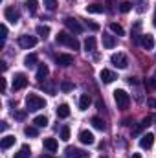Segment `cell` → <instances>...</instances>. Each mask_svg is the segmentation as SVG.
Listing matches in <instances>:
<instances>
[{"label": "cell", "mask_w": 156, "mask_h": 158, "mask_svg": "<svg viewBox=\"0 0 156 158\" xmlns=\"http://www.w3.org/2000/svg\"><path fill=\"white\" fill-rule=\"evenodd\" d=\"M90 103H92V99H90L88 94H83V96L79 98V109H81V110H86V109L90 107Z\"/></svg>", "instance_id": "19"}, {"label": "cell", "mask_w": 156, "mask_h": 158, "mask_svg": "<svg viewBox=\"0 0 156 158\" xmlns=\"http://www.w3.org/2000/svg\"><path fill=\"white\" fill-rule=\"evenodd\" d=\"M24 134H26V136H30V138H35L39 132H37V127H31V125H28V127H24Z\"/></svg>", "instance_id": "29"}, {"label": "cell", "mask_w": 156, "mask_h": 158, "mask_svg": "<svg viewBox=\"0 0 156 158\" xmlns=\"http://www.w3.org/2000/svg\"><path fill=\"white\" fill-rule=\"evenodd\" d=\"M147 105H149V107H153V109H156V99H149V101H147Z\"/></svg>", "instance_id": "42"}, {"label": "cell", "mask_w": 156, "mask_h": 158, "mask_svg": "<svg viewBox=\"0 0 156 158\" xmlns=\"http://www.w3.org/2000/svg\"><path fill=\"white\" fill-rule=\"evenodd\" d=\"M35 64H37V55L35 53H30V55L24 57V66L30 68V66H35Z\"/></svg>", "instance_id": "24"}, {"label": "cell", "mask_w": 156, "mask_h": 158, "mask_svg": "<svg viewBox=\"0 0 156 158\" xmlns=\"http://www.w3.org/2000/svg\"><path fill=\"white\" fill-rule=\"evenodd\" d=\"M40 158H53V156H51V155H42Z\"/></svg>", "instance_id": "47"}, {"label": "cell", "mask_w": 156, "mask_h": 158, "mask_svg": "<svg viewBox=\"0 0 156 158\" xmlns=\"http://www.w3.org/2000/svg\"><path fill=\"white\" fill-rule=\"evenodd\" d=\"M117 44V40L114 35H107V33H103V46L107 48V50H110V48H114Z\"/></svg>", "instance_id": "16"}, {"label": "cell", "mask_w": 156, "mask_h": 158, "mask_svg": "<svg viewBox=\"0 0 156 158\" xmlns=\"http://www.w3.org/2000/svg\"><path fill=\"white\" fill-rule=\"evenodd\" d=\"M153 143H154V134H153V132L143 134L142 140H140V147H142V149H151Z\"/></svg>", "instance_id": "12"}, {"label": "cell", "mask_w": 156, "mask_h": 158, "mask_svg": "<svg viewBox=\"0 0 156 158\" xmlns=\"http://www.w3.org/2000/svg\"><path fill=\"white\" fill-rule=\"evenodd\" d=\"M140 44H142L145 50H153V48H154V39H153V35L143 33V35H142V39H140Z\"/></svg>", "instance_id": "15"}, {"label": "cell", "mask_w": 156, "mask_h": 158, "mask_svg": "<svg viewBox=\"0 0 156 158\" xmlns=\"http://www.w3.org/2000/svg\"><path fill=\"white\" fill-rule=\"evenodd\" d=\"M153 24H154V28H156V7H154V17H153Z\"/></svg>", "instance_id": "45"}, {"label": "cell", "mask_w": 156, "mask_h": 158, "mask_svg": "<svg viewBox=\"0 0 156 158\" xmlns=\"http://www.w3.org/2000/svg\"><path fill=\"white\" fill-rule=\"evenodd\" d=\"M61 140H63V142H68V140H70V127L64 125V127L61 129Z\"/></svg>", "instance_id": "32"}, {"label": "cell", "mask_w": 156, "mask_h": 158, "mask_svg": "<svg viewBox=\"0 0 156 158\" xmlns=\"http://www.w3.org/2000/svg\"><path fill=\"white\" fill-rule=\"evenodd\" d=\"M24 116H26V112H17V114H15L17 119H24Z\"/></svg>", "instance_id": "41"}, {"label": "cell", "mask_w": 156, "mask_h": 158, "mask_svg": "<svg viewBox=\"0 0 156 158\" xmlns=\"http://www.w3.org/2000/svg\"><path fill=\"white\" fill-rule=\"evenodd\" d=\"M44 107H46L44 98H40V96H37V94H28V96H26V109H28V110L35 112V110L44 109Z\"/></svg>", "instance_id": "1"}, {"label": "cell", "mask_w": 156, "mask_h": 158, "mask_svg": "<svg viewBox=\"0 0 156 158\" xmlns=\"http://www.w3.org/2000/svg\"><path fill=\"white\" fill-rule=\"evenodd\" d=\"M86 156H88V153L76 149V147H66V151H64V158H86Z\"/></svg>", "instance_id": "9"}, {"label": "cell", "mask_w": 156, "mask_h": 158, "mask_svg": "<svg viewBox=\"0 0 156 158\" xmlns=\"http://www.w3.org/2000/svg\"><path fill=\"white\" fill-rule=\"evenodd\" d=\"M0 64H2V72H6V70H7V64H6V61H2Z\"/></svg>", "instance_id": "44"}, {"label": "cell", "mask_w": 156, "mask_h": 158, "mask_svg": "<svg viewBox=\"0 0 156 158\" xmlns=\"http://www.w3.org/2000/svg\"><path fill=\"white\" fill-rule=\"evenodd\" d=\"M35 44H37V37H33V35H20L18 37V46L24 48V50H30Z\"/></svg>", "instance_id": "6"}, {"label": "cell", "mask_w": 156, "mask_h": 158, "mask_svg": "<svg viewBox=\"0 0 156 158\" xmlns=\"http://www.w3.org/2000/svg\"><path fill=\"white\" fill-rule=\"evenodd\" d=\"M147 83H149V86H151V88H156V77L147 79Z\"/></svg>", "instance_id": "40"}, {"label": "cell", "mask_w": 156, "mask_h": 158, "mask_svg": "<svg viewBox=\"0 0 156 158\" xmlns=\"http://www.w3.org/2000/svg\"><path fill=\"white\" fill-rule=\"evenodd\" d=\"M114 101H116L117 109H127L130 105V96L119 88V90H114Z\"/></svg>", "instance_id": "3"}, {"label": "cell", "mask_w": 156, "mask_h": 158, "mask_svg": "<svg viewBox=\"0 0 156 158\" xmlns=\"http://www.w3.org/2000/svg\"><path fill=\"white\" fill-rule=\"evenodd\" d=\"M42 145H44V149H46L48 153H55V151H57V147H59V143H57V140H55V138H44Z\"/></svg>", "instance_id": "14"}, {"label": "cell", "mask_w": 156, "mask_h": 158, "mask_svg": "<svg viewBox=\"0 0 156 158\" xmlns=\"http://www.w3.org/2000/svg\"><path fill=\"white\" fill-rule=\"evenodd\" d=\"M110 63H112L116 68H121V70L129 66V59H127V55H125V53H112Z\"/></svg>", "instance_id": "4"}, {"label": "cell", "mask_w": 156, "mask_h": 158, "mask_svg": "<svg viewBox=\"0 0 156 158\" xmlns=\"http://www.w3.org/2000/svg\"><path fill=\"white\" fill-rule=\"evenodd\" d=\"M110 31H112V33H116L117 37L125 35V30H123V26H119V24H116V22H110Z\"/></svg>", "instance_id": "25"}, {"label": "cell", "mask_w": 156, "mask_h": 158, "mask_svg": "<svg viewBox=\"0 0 156 158\" xmlns=\"http://www.w3.org/2000/svg\"><path fill=\"white\" fill-rule=\"evenodd\" d=\"M84 50L86 52H94L96 50V39L94 37H86V40H84Z\"/></svg>", "instance_id": "27"}, {"label": "cell", "mask_w": 156, "mask_h": 158, "mask_svg": "<svg viewBox=\"0 0 156 158\" xmlns=\"http://www.w3.org/2000/svg\"><path fill=\"white\" fill-rule=\"evenodd\" d=\"M99 158H107V156H99Z\"/></svg>", "instance_id": "49"}, {"label": "cell", "mask_w": 156, "mask_h": 158, "mask_svg": "<svg viewBox=\"0 0 156 158\" xmlns=\"http://www.w3.org/2000/svg\"><path fill=\"white\" fill-rule=\"evenodd\" d=\"M90 123H92V127H94V129H97V131H105V129H107L105 121H103L101 118H97V116H94V118L90 119Z\"/></svg>", "instance_id": "21"}, {"label": "cell", "mask_w": 156, "mask_h": 158, "mask_svg": "<svg viewBox=\"0 0 156 158\" xmlns=\"http://www.w3.org/2000/svg\"><path fill=\"white\" fill-rule=\"evenodd\" d=\"M61 90H63V92H70V90H74V83L68 81V79H64V81L61 83Z\"/></svg>", "instance_id": "30"}, {"label": "cell", "mask_w": 156, "mask_h": 158, "mask_svg": "<svg viewBox=\"0 0 156 158\" xmlns=\"http://www.w3.org/2000/svg\"><path fill=\"white\" fill-rule=\"evenodd\" d=\"M153 119H154V121H156V114H154V116H153Z\"/></svg>", "instance_id": "48"}, {"label": "cell", "mask_w": 156, "mask_h": 158, "mask_svg": "<svg viewBox=\"0 0 156 158\" xmlns=\"http://www.w3.org/2000/svg\"><path fill=\"white\" fill-rule=\"evenodd\" d=\"M55 63H57V66H70V64H74V57L68 53H59L55 57Z\"/></svg>", "instance_id": "10"}, {"label": "cell", "mask_w": 156, "mask_h": 158, "mask_svg": "<svg viewBox=\"0 0 156 158\" xmlns=\"http://www.w3.org/2000/svg\"><path fill=\"white\" fill-rule=\"evenodd\" d=\"M70 116V107L66 105V103H63V105H59L57 107V118H68Z\"/></svg>", "instance_id": "18"}, {"label": "cell", "mask_w": 156, "mask_h": 158, "mask_svg": "<svg viewBox=\"0 0 156 158\" xmlns=\"http://www.w3.org/2000/svg\"><path fill=\"white\" fill-rule=\"evenodd\" d=\"M48 74H50L48 66H46V64H39V68H37V79H39L40 83L48 77Z\"/></svg>", "instance_id": "20"}, {"label": "cell", "mask_w": 156, "mask_h": 158, "mask_svg": "<svg viewBox=\"0 0 156 158\" xmlns=\"http://www.w3.org/2000/svg\"><path fill=\"white\" fill-rule=\"evenodd\" d=\"M33 123H35V127H46L48 125V118L46 116H37L33 119Z\"/></svg>", "instance_id": "31"}, {"label": "cell", "mask_w": 156, "mask_h": 158, "mask_svg": "<svg viewBox=\"0 0 156 158\" xmlns=\"http://www.w3.org/2000/svg\"><path fill=\"white\" fill-rule=\"evenodd\" d=\"M11 145H15V136H11V134L4 136V138H2V142H0V147L6 151V149H9Z\"/></svg>", "instance_id": "17"}, {"label": "cell", "mask_w": 156, "mask_h": 158, "mask_svg": "<svg viewBox=\"0 0 156 158\" xmlns=\"http://www.w3.org/2000/svg\"><path fill=\"white\" fill-rule=\"evenodd\" d=\"M84 24H86V28H90L92 31H99V24H97V22H92V20H84Z\"/></svg>", "instance_id": "36"}, {"label": "cell", "mask_w": 156, "mask_h": 158, "mask_svg": "<svg viewBox=\"0 0 156 158\" xmlns=\"http://www.w3.org/2000/svg\"><path fill=\"white\" fill-rule=\"evenodd\" d=\"M37 35H39L40 39H48V35H50V26L39 24V26H37Z\"/></svg>", "instance_id": "22"}, {"label": "cell", "mask_w": 156, "mask_h": 158, "mask_svg": "<svg viewBox=\"0 0 156 158\" xmlns=\"http://www.w3.org/2000/svg\"><path fill=\"white\" fill-rule=\"evenodd\" d=\"M79 142H81L83 145H92V143L96 142V138H94V134H92L90 131H81V132H79Z\"/></svg>", "instance_id": "11"}, {"label": "cell", "mask_w": 156, "mask_h": 158, "mask_svg": "<svg viewBox=\"0 0 156 158\" xmlns=\"http://www.w3.org/2000/svg\"><path fill=\"white\" fill-rule=\"evenodd\" d=\"M99 77H101V81H103V83H107V85L117 79V77H116V74H114L112 70H107V68H103V70L99 72Z\"/></svg>", "instance_id": "13"}, {"label": "cell", "mask_w": 156, "mask_h": 158, "mask_svg": "<svg viewBox=\"0 0 156 158\" xmlns=\"http://www.w3.org/2000/svg\"><path fill=\"white\" fill-rule=\"evenodd\" d=\"M0 31H2V46H4V40L7 39V26H6V24H2Z\"/></svg>", "instance_id": "37"}, {"label": "cell", "mask_w": 156, "mask_h": 158, "mask_svg": "<svg viewBox=\"0 0 156 158\" xmlns=\"http://www.w3.org/2000/svg\"><path fill=\"white\" fill-rule=\"evenodd\" d=\"M26 7H28V11L30 13H37V9H39V2L37 0H26Z\"/></svg>", "instance_id": "26"}, {"label": "cell", "mask_w": 156, "mask_h": 158, "mask_svg": "<svg viewBox=\"0 0 156 158\" xmlns=\"http://www.w3.org/2000/svg\"><path fill=\"white\" fill-rule=\"evenodd\" d=\"M0 85H2V94H6V90H7V79L0 77Z\"/></svg>", "instance_id": "39"}, {"label": "cell", "mask_w": 156, "mask_h": 158, "mask_svg": "<svg viewBox=\"0 0 156 158\" xmlns=\"http://www.w3.org/2000/svg\"><path fill=\"white\" fill-rule=\"evenodd\" d=\"M64 24H66V28H68L70 31H74V33H81V31H83V26H81V22H79L77 19L66 17V19H64Z\"/></svg>", "instance_id": "8"}, {"label": "cell", "mask_w": 156, "mask_h": 158, "mask_svg": "<svg viewBox=\"0 0 156 158\" xmlns=\"http://www.w3.org/2000/svg\"><path fill=\"white\" fill-rule=\"evenodd\" d=\"M130 158H142V155H140V153H134V155H132Z\"/></svg>", "instance_id": "46"}, {"label": "cell", "mask_w": 156, "mask_h": 158, "mask_svg": "<svg viewBox=\"0 0 156 158\" xmlns=\"http://www.w3.org/2000/svg\"><path fill=\"white\" fill-rule=\"evenodd\" d=\"M4 17H6V20H9L11 24H17V22L20 20V13H18V9H15L13 6H7V7L4 9Z\"/></svg>", "instance_id": "5"}, {"label": "cell", "mask_w": 156, "mask_h": 158, "mask_svg": "<svg viewBox=\"0 0 156 158\" xmlns=\"http://www.w3.org/2000/svg\"><path fill=\"white\" fill-rule=\"evenodd\" d=\"M129 83H130V85H138V79L136 77H129Z\"/></svg>", "instance_id": "43"}, {"label": "cell", "mask_w": 156, "mask_h": 158, "mask_svg": "<svg viewBox=\"0 0 156 158\" xmlns=\"http://www.w3.org/2000/svg\"><path fill=\"white\" fill-rule=\"evenodd\" d=\"M44 7L48 11H55L57 9V0H44Z\"/></svg>", "instance_id": "33"}, {"label": "cell", "mask_w": 156, "mask_h": 158, "mask_svg": "<svg viewBox=\"0 0 156 158\" xmlns=\"http://www.w3.org/2000/svg\"><path fill=\"white\" fill-rule=\"evenodd\" d=\"M55 40H57L59 44H64V46L72 48V50H79V40L76 39L74 35L66 33V31H59V33H57V37H55Z\"/></svg>", "instance_id": "2"}, {"label": "cell", "mask_w": 156, "mask_h": 158, "mask_svg": "<svg viewBox=\"0 0 156 158\" xmlns=\"http://www.w3.org/2000/svg\"><path fill=\"white\" fill-rule=\"evenodd\" d=\"M130 9H132V4H130V2H121V4H119V11H121V13H129Z\"/></svg>", "instance_id": "34"}, {"label": "cell", "mask_w": 156, "mask_h": 158, "mask_svg": "<svg viewBox=\"0 0 156 158\" xmlns=\"http://www.w3.org/2000/svg\"><path fill=\"white\" fill-rule=\"evenodd\" d=\"M86 11L88 13H103V6L101 4H90V6H86Z\"/></svg>", "instance_id": "28"}, {"label": "cell", "mask_w": 156, "mask_h": 158, "mask_svg": "<svg viewBox=\"0 0 156 158\" xmlns=\"http://www.w3.org/2000/svg\"><path fill=\"white\" fill-rule=\"evenodd\" d=\"M11 86H13V90H22V88H26V86H28V77H26L24 74H15Z\"/></svg>", "instance_id": "7"}, {"label": "cell", "mask_w": 156, "mask_h": 158, "mask_svg": "<svg viewBox=\"0 0 156 158\" xmlns=\"http://www.w3.org/2000/svg\"><path fill=\"white\" fill-rule=\"evenodd\" d=\"M151 121H153V116L143 118V119H142V127H143V129H145V127H149V125H151Z\"/></svg>", "instance_id": "38"}, {"label": "cell", "mask_w": 156, "mask_h": 158, "mask_svg": "<svg viewBox=\"0 0 156 158\" xmlns=\"http://www.w3.org/2000/svg\"><path fill=\"white\" fill-rule=\"evenodd\" d=\"M40 88H42V90H46L48 94H55V88H53V85H51V83H46V85H44V83H40Z\"/></svg>", "instance_id": "35"}, {"label": "cell", "mask_w": 156, "mask_h": 158, "mask_svg": "<svg viewBox=\"0 0 156 158\" xmlns=\"http://www.w3.org/2000/svg\"><path fill=\"white\" fill-rule=\"evenodd\" d=\"M31 156V149H30V145H22L20 149H18V153L15 155V158H30Z\"/></svg>", "instance_id": "23"}]
</instances>
